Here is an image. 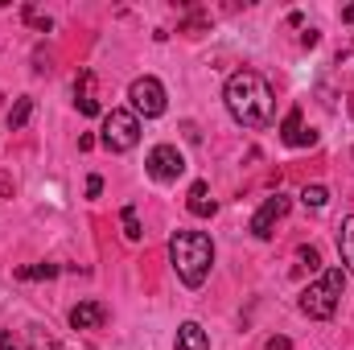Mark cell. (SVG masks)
Returning <instances> with one entry per match:
<instances>
[{
  "instance_id": "obj_5",
  "label": "cell",
  "mask_w": 354,
  "mask_h": 350,
  "mask_svg": "<svg viewBox=\"0 0 354 350\" xmlns=\"http://www.w3.org/2000/svg\"><path fill=\"white\" fill-rule=\"evenodd\" d=\"M128 99H132V116L140 120H157L161 111H165V103H169V95L161 87V79H153V75H140V79H132V87H128Z\"/></svg>"
},
{
  "instance_id": "obj_26",
  "label": "cell",
  "mask_w": 354,
  "mask_h": 350,
  "mask_svg": "<svg viewBox=\"0 0 354 350\" xmlns=\"http://www.w3.org/2000/svg\"><path fill=\"white\" fill-rule=\"evenodd\" d=\"M0 194H12V181H8L4 174H0Z\"/></svg>"
},
{
  "instance_id": "obj_7",
  "label": "cell",
  "mask_w": 354,
  "mask_h": 350,
  "mask_svg": "<svg viewBox=\"0 0 354 350\" xmlns=\"http://www.w3.org/2000/svg\"><path fill=\"white\" fill-rule=\"evenodd\" d=\"M288 206H292V202H288L284 194H272V198H264V206L252 214V235H256V239H272V231H276V223L288 214Z\"/></svg>"
},
{
  "instance_id": "obj_11",
  "label": "cell",
  "mask_w": 354,
  "mask_h": 350,
  "mask_svg": "<svg viewBox=\"0 0 354 350\" xmlns=\"http://www.w3.org/2000/svg\"><path fill=\"white\" fill-rule=\"evenodd\" d=\"M338 252H342V264H346V272L354 276V214L342 223V231H338Z\"/></svg>"
},
{
  "instance_id": "obj_15",
  "label": "cell",
  "mask_w": 354,
  "mask_h": 350,
  "mask_svg": "<svg viewBox=\"0 0 354 350\" xmlns=\"http://www.w3.org/2000/svg\"><path fill=\"white\" fill-rule=\"evenodd\" d=\"M301 202L313 206V210H322V206L330 202V190H326V185H305V190H301Z\"/></svg>"
},
{
  "instance_id": "obj_10",
  "label": "cell",
  "mask_w": 354,
  "mask_h": 350,
  "mask_svg": "<svg viewBox=\"0 0 354 350\" xmlns=\"http://www.w3.org/2000/svg\"><path fill=\"white\" fill-rule=\"evenodd\" d=\"M103 305L99 301H79L75 309H71V326L75 330H95V326H103Z\"/></svg>"
},
{
  "instance_id": "obj_2",
  "label": "cell",
  "mask_w": 354,
  "mask_h": 350,
  "mask_svg": "<svg viewBox=\"0 0 354 350\" xmlns=\"http://www.w3.org/2000/svg\"><path fill=\"white\" fill-rule=\"evenodd\" d=\"M169 260L174 272L181 276L185 288H198L206 276H210V264H214V243L206 231H177L169 239Z\"/></svg>"
},
{
  "instance_id": "obj_1",
  "label": "cell",
  "mask_w": 354,
  "mask_h": 350,
  "mask_svg": "<svg viewBox=\"0 0 354 350\" xmlns=\"http://www.w3.org/2000/svg\"><path fill=\"white\" fill-rule=\"evenodd\" d=\"M223 99L243 128H268L276 120V95L260 71H235L223 87Z\"/></svg>"
},
{
  "instance_id": "obj_9",
  "label": "cell",
  "mask_w": 354,
  "mask_h": 350,
  "mask_svg": "<svg viewBox=\"0 0 354 350\" xmlns=\"http://www.w3.org/2000/svg\"><path fill=\"white\" fill-rule=\"evenodd\" d=\"M174 350H210V334H206L198 322H181V326H177Z\"/></svg>"
},
{
  "instance_id": "obj_4",
  "label": "cell",
  "mask_w": 354,
  "mask_h": 350,
  "mask_svg": "<svg viewBox=\"0 0 354 350\" xmlns=\"http://www.w3.org/2000/svg\"><path fill=\"white\" fill-rule=\"evenodd\" d=\"M99 145L107 149V153H128V149H136L140 145V120L132 116V111H107L103 116V132H99Z\"/></svg>"
},
{
  "instance_id": "obj_3",
  "label": "cell",
  "mask_w": 354,
  "mask_h": 350,
  "mask_svg": "<svg viewBox=\"0 0 354 350\" xmlns=\"http://www.w3.org/2000/svg\"><path fill=\"white\" fill-rule=\"evenodd\" d=\"M342 284H346V272H342V268L322 272V280H313V284L301 293V313H305V317H313V322H330V317L338 313Z\"/></svg>"
},
{
  "instance_id": "obj_18",
  "label": "cell",
  "mask_w": 354,
  "mask_h": 350,
  "mask_svg": "<svg viewBox=\"0 0 354 350\" xmlns=\"http://www.w3.org/2000/svg\"><path fill=\"white\" fill-rule=\"evenodd\" d=\"M297 260H301V268H309V272H317V268H322L317 248H297Z\"/></svg>"
},
{
  "instance_id": "obj_25",
  "label": "cell",
  "mask_w": 354,
  "mask_h": 350,
  "mask_svg": "<svg viewBox=\"0 0 354 350\" xmlns=\"http://www.w3.org/2000/svg\"><path fill=\"white\" fill-rule=\"evenodd\" d=\"M342 21H346V25H354V4H346V8H342Z\"/></svg>"
},
{
  "instance_id": "obj_22",
  "label": "cell",
  "mask_w": 354,
  "mask_h": 350,
  "mask_svg": "<svg viewBox=\"0 0 354 350\" xmlns=\"http://www.w3.org/2000/svg\"><path fill=\"white\" fill-rule=\"evenodd\" d=\"M268 350H292V342H288L284 334H272V338H268Z\"/></svg>"
},
{
  "instance_id": "obj_8",
  "label": "cell",
  "mask_w": 354,
  "mask_h": 350,
  "mask_svg": "<svg viewBox=\"0 0 354 350\" xmlns=\"http://www.w3.org/2000/svg\"><path fill=\"white\" fill-rule=\"evenodd\" d=\"M185 210L194 214V219H210L218 206H214V198H210V185L206 181H194L189 185V194H185Z\"/></svg>"
},
{
  "instance_id": "obj_21",
  "label": "cell",
  "mask_w": 354,
  "mask_h": 350,
  "mask_svg": "<svg viewBox=\"0 0 354 350\" xmlns=\"http://www.w3.org/2000/svg\"><path fill=\"white\" fill-rule=\"evenodd\" d=\"M317 42H322V33H317V29H305V33H301V46H305V50H313Z\"/></svg>"
},
{
  "instance_id": "obj_17",
  "label": "cell",
  "mask_w": 354,
  "mask_h": 350,
  "mask_svg": "<svg viewBox=\"0 0 354 350\" xmlns=\"http://www.w3.org/2000/svg\"><path fill=\"white\" fill-rule=\"evenodd\" d=\"M25 21H29V25H33V29H41V33H50V29H54V21H50V17H46V12H37V8H33V4H25Z\"/></svg>"
},
{
  "instance_id": "obj_19",
  "label": "cell",
  "mask_w": 354,
  "mask_h": 350,
  "mask_svg": "<svg viewBox=\"0 0 354 350\" xmlns=\"http://www.w3.org/2000/svg\"><path fill=\"white\" fill-rule=\"evenodd\" d=\"M29 342H33V350H62L54 338H46L41 330H29Z\"/></svg>"
},
{
  "instance_id": "obj_23",
  "label": "cell",
  "mask_w": 354,
  "mask_h": 350,
  "mask_svg": "<svg viewBox=\"0 0 354 350\" xmlns=\"http://www.w3.org/2000/svg\"><path fill=\"white\" fill-rule=\"evenodd\" d=\"M99 190H103V177H95V174H91V177H87V194H91V198H95Z\"/></svg>"
},
{
  "instance_id": "obj_13",
  "label": "cell",
  "mask_w": 354,
  "mask_h": 350,
  "mask_svg": "<svg viewBox=\"0 0 354 350\" xmlns=\"http://www.w3.org/2000/svg\"><path fill=\"white\" fill-rule=\"evenodd\" d=\"M297 136H301V107H292V111L284 116V124H280V140H284V145H292Z\"/></svg>"
},
{
  "instance_id": "obj_16",
  "label": "cell",
  "mask_w": 354,
  "mask_h": 350,
  "mask_svg": "<svg viewBox=\"0 0 354 350\" xmlns=\"http://www.w3.org/2000/svg\"><path fill=\"white\" fill-rule=\"evenodd\" d=\"M120 223H124V235H128L132 243H136V239L145 235V231H140V219H136V206H124V214H120Z\"/></svg>"
},
{
  "instance_id": "obj_6",
  "label": "cell",
  "mask_w": 354,
  "mask_h": 350,
  "mask_svg": "<svg viewBox=\"0 0 354 350\" xmlns=\"http://www.w3.org/2000/svg\"><path fill=\"white\" fill-rule=\"evenodd\" d=\"M145 169H149L153 181H177V177L185 174V157H181V149H177V145H157V149L149 153Z\"/></svg>"
},
{
  "instance_id": "obj_24",
  "label": "cell",
  "mask_w": 354,
  "mask_h": 350,
  "mask_svg": "<svg viewBox=\"0 0 354 350\" xmlns=\"http://www.w3.org/2000/svg\"><path fill=\"white\" fill-rule=\"evenodd\" d=\"M0 350H17V342H12V334H8V330H0Z\"/></svg>"
},
{
  "instance_id": "obj_20",
  "label": "cell",
  "mask_w": 354,
  "mask_h": 350,
  "mask_svg": "<svg viewBox=\"0 0 354 350\" xmlns=\"http://www.w3.org/2000/svg\"><path fill=\"white\" fill-rule=\"evenodd\" d=\"M309 145H317V132L313 128H301V136L292 140V149H309Z\"/></svg>"
},
{
  "instance_id": "obj_14",
  "label": "cell",
  "mask_w": 354,
  "mask_h": 350,
  "mask_svg": "<svg viewBox=\"0 0 354 350\" xmlns=\"http://www.w3.org/2000/svg\"><path fill=\"white\" fill-rule=\"evenodd\" d=\"M58 276V264H33V268H17V280H50Z\"/></svg>"
},
{
  "instance_id": "obj_12",
  "label": "cell",
  "mask_w": 354,
  "mask_h": 350,
  "mask_svg": "<svg viewBox=\"0 0 354 350\" xmlns=\"http://www.w3.org/2000/svg\"><path fill=\"white\" fill-rule=\"evenodd\" d=\"M29 116H33V99H29V95H21V99L8 107V128H12V132H21V128L29 124Z\"/></svg>"
}]
</instances>
